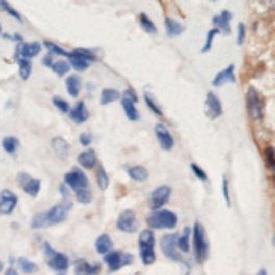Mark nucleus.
I'll use <instances>...</instances> for the list:
<instances>
[{
	"label": "nucleus",
	"mask_w": 275,
	"mask_h": 275,
	"mask_svg": "<svg viewBox=\"0 0 275 275\" xmlns=\"http://www.w3.org/2000/svg\"><path fill=\"white\" fill-rule=\"evenodd\" d=\"M69 210H71V206H66L64 203H61V205H54L53 208H49L47 211L37 213L36 216L31 219V228L42 230V228L54 227V224L63 223L64 219L68 218Z\"/></svg>",
	"instance_id": "1"
},
{
	"label": "nucleus",
	"mask_w": 275,
	"mask_h": 275,
	"mask_svg": "<svg viewBox=\"0 0 275 275\" xmlns=\"http://www.w3.org/2000/svg\"><path fill=\"white\" fill-rule=\"evenodd\" d=\"M192 252H194V258L197 263H205L210 255V243H208V236L205 232V227L196 221L192 227Z\"/></svg>",
	"instance_id": "2"
},
{
	"label": "nucleus",
	"mask_w": 275,
	"mask_h": 275,
	"mask_svg": "<svg viewBox=\"0 0 275 275\" xmlns=\"http://www.w3.org/2000/svg\"><path fill=\"white\" fill-rule=\"evenodd\" d=\"M42 250H44V257H46L47 267L51 268V270L56 272V275L68 273V268H69V257L68 255L63 254V252H56L47 241H44Z\"/></svg>",
	"instance_id": "3"
},
{
	"label": "nucleus",
	"mask_w": 275,
	"mask_h": 275,
	"mask_svg": "<svg viewBox=\"0 0 275 275\" xmlns=\"http://www.w3.org/2000/svg\"><path fill=\"white\" fill-rule=\"evenodd\" d=\"M156 236L152 230H144L139 235V254L144 265H152L156 262Z\"/></svg>",
	"instance_id": "4"
},
{
	"label": "nucleus",
	"mask_w": 275,
	"mask_h": 275,
	"mask_svg": "<svg viewBox=\"0 0 275 275\" xmlns=\"http://www.w3.org/2000/svg\"><path fill=\"white\" fill-rule=\"evenodd\" d=\"M147 224L152 230H172L178 224V216L169 210H156L147 216Z\"/></svg>",
	"instance_id": "5"
},
{
	"label": "nucleus",
	"mask_w": 275,
	"mask_h": 275,
	"mask_svg": "<svg viewBox=\"0 0 275 275\" xmlns=\"http://www.w3.org/2000/svg\"><path fill=\"white\" fill-rule=\"evenodd\" d=\"M103 260L107 263L108 272L113 273V272L122 270L123 267L132 265V263H134V255L127 254V252H122V250H112L110 254L103 255Z\"/></svg>",
	"instance_id": "6"
},
{
	"label": "nucleus",
	"mask_w": 275,
	"mask_h": 275,
	"mask_svg": "<svg viewBox=\"0 0 275 275\" xmlns=\"http://www.w3.org/2000/svg\"><path fill=\"white\" fill-rule=\"evenodd\" d=\"M246 110H248V115L257 122H260L263 118V113H265V102H263L262 95L258 93L255 88H250L246 91Z\"/></svg>",
	"instance_id": "7"
},
{
	"label": "nucleus",
	"mask_w": 275,
	"mask_h": 275,
	"mask_svg": "<svg viewBox=\"0 0 275 275\" xmlns=\"http://www.w3.org/2000/svg\"><path fill=\"white\" fill-rule=\"evenodd\" d=\"M161 250L164 257H167L172 262H183V255L178 248V235L167 233L161 238Z\"/></svg>",
	"instance_id": "8"
},
{
	"label": "nucleus",
	"mask_w": 275,
	"mask_h": 275,
	"mask_svg": "<svg viewBox=\"0 0 275 275\" xmlns=\"http://www.w3.org/2000/svg\"><path fill=\"white\" fill-rule=\"evenodd\" d=\"M170 196H172V189L169 186H159L152 192H151V197H148V205H151L152 211L156 210H162V206H166Z\"/></svg>",
	"instance_id": "9"
},
{
	"label": "nucleus",
	"mask_w": 275,
	"mask_h": 275,
	"mask_svg": "<svg viewBox=\"0 0 275 275\" xmlns=\"http://www.w3.org/2000/svg\"><path fill=\"white\" fill-rule=\"evenodd\" d=\"M64 186L74 192L80 189H88V178L81 169H73L64 174Z\"/></svg>",
	"instance_id": "10"
},
{
	"label": "nucleus",
	"mask_w": 275,
	"mask_h": 275,
	"mask_svg": "<svg viewBox=\"0 0 275 275\" xmlns=\"http://www.w3.org/2000/svg\"><path fill=\"white\" fill-rule=\"evenodd\" d=\"M117 228L123 233H135L139 230V221H137L135 213L132 210H123L117 218Z\"/></svg>",
	"instance_id": "11"
},
{
	"label": "nucleus",
	"mask_w": 275,
	"mask_h": 275,
	"mask_svg": "<svg viewBox=\"0 0 275 275\" xmlns=\"http://www.w3.org/2000/svg\"><path fill=\"white\" fill-rule=\"evenodd\" d=\"M154 129H156L157 142H159V145H161L162 151H166V152L172 151L174 148V137H172V134H170V130L164 123H157Z\"/></svg>",
	"instance_id": "12"
},
{
	"label": "nucleus",
	"mask_w": 275,
	"mask_h": 275,
	"mask_svg": "<svg viewBox=\"0 0 275 275\" xmlns=\"http://www.w3.org/2000/svg\"><path fill=\"white\" fill-rule=\"evenodd\" d=\"M17 179H19L20 188L24 189L26 194H29L31 197H36L37 194H39V191H41V181L39 179L31 178L29 174H24V172L19 174Z\"/></svg>",
	"instance_id": "13"
},
{
	"label": "nucleus",
	"mask_w": 275,
	"mask_h": 275,
	"mask_svg": "<svg viewBox=\"0 0 275 275\" xmlns=\"http://www.w3.org/2000/svg\"><path fill=\"white\" fill-rule=\"evenodd\" d=\"M42 44L39 42H20L17 49H15V59H32L41 53Z\"/></svg>",
	"instance_id": "14"
},
{
	"label": "nucleus",
	"mask_w": 275,
	"mask_h": 275,
	"mask_svg": "<svg viewBox=\"0 0 275 275\" xmlns=\"http://www.w3.org/2000/svg\"><path fill=\"white\" fill-rule=\"evenodd\" d=\"M17 196L10 189H4L0 192V214H10L17 206Z\"/></svg>",
	"instance_id": "15"
},
{
	"label": "nucleus",
	"mask_w": 275,
	"mask_h": 275,
	"mask_svg": "<svg viewBox=\"0 0 275 275\" xmlns=\"http://www.w3.org/2000/svg\"><path fill=\"white\" fill-rule=\"evenodd\" d=\"M206 115L210 118H218L223 115V105L216 96V93L210 91L206 95Z\"/></svg>",
	"instance_id": "16"
},
{
	"label": "nucleus",
	"mask_w": 275,
	"mask_h": 275,
	"mask_svg": "<svg viewBox=\"0 0 275 275\" xmlns=\"http://www.w3.org/2000/svg\"><path fill=\"white\" fill-rule=\"evenodd\" d=\"M100 270V263H90L85 258H78L74 262V275H98Z\"/></svg>",
	"instance_id": "17"
},
{
	"label": "nucleus",
	"mask_w": 275,
	"mask_h": 275,
	"mask_svg": "<svg viewBox=\"0 0 275 275\" xmlns=\"http://www.w3.org/2000/svg\"><path fill=\"white\" fill-rule=\"evenodd\" d=\"M227 83H236V76H235V64L227 66L224 69H221L219 73L213 78V86H223Z\"/></svg>",
	"instance_id": "18"
},
{
	"label": "nucleus",
	"mask_w": 275,
	"mask_h": 275,
	"mask_svg": "<svg viewBox=\"0 0 275 275\" xmlns=\"http://www.w3.org/2000/svg\"><path fill=\"white\" fill-rule=\"evenodd\" d=\"M69 117H71V120H73L76 125L85 123L86 120L90 118V112H88L85 102H78V103H76V105L69 110Z\"/></svg>",
	"instance_id": "19"
},
{
	"label": "nucleus",
	"mask_w": 275,
	"mask_h": 275,
	"mask_svg": "<svg viewBox=\"0 0 275 275\" xmlns=\"http://www.w3.org/2000/svg\"><path fill=\"white\" fill-rule=\"evenodd\" d=\"M230 20H232V12H230V10H221L218 15H214L213 17V24L219 32H223V34H230V31H232V27H230Z\"/></svg>",
	"instance_id": "20"
},
{
	"label": "nucleus",
	"mask_w": 275,
	"mask_h": 275,
	"mask_svg": "<svg viewBox=\"0 0 275 275\" xmlns=\"http://www.w3.org/2000/svg\"><path fill=\"white\" fill-rule=\"evenodd\" d=\"M78 164L83 169H95L96 164H98V159H96V152L93 148H86L78 156Z\"/></svg>",
	"instance_id": "21"
},
{
	"label": "nucleus",
	"mask_w": 275,
	"mask_h": 275,
	"mask_svg": "<svg viewBox=\"0 0 275 275\" xmlns=\"http://www.w3.org/2000/svg\"><path fill=\"white\" fill-rule=\"evenodd\" d=\"M51 147H53L54 154H56L58 157H61V159H66L69 156V152H71L69 144L63 139V137H54V139L51 140Z\"/></svg>",
	"instance_id": "22"
},
{
	"label": "nucleus",
	"mask_w": 275,
	"mask_h": 275,
	"mask_svg": "<svg viewBox=\"0 0 275 275\" xmlns=\"http://www.w3.org/2000/svg\"><path fill=\"white\" fill-rule=\"evenodd\" d=\"M95 250H96V254H100V255L110 254V252L113 250V241H112V238H110L107 233L100 235V236L96 238V241H95Z\"/></svg>",
	"instance_id": "23"
},
{
	"label": "nucleus",
	"mask_w": 275,
	"mask_h": 275,
	"mask_svg": "<svg viewBox=\"0 0 275 275\" xmlns=\"http://www.w3.org/2000/svg\"><path fill=\"white\" fill-rule=\"evenodd\" d=\"M191 238H192L191 228H184L183 233L178 235V248L181 254H188V252H191Z\"/></svg>",
	"instance_id": "24"
},
{
	"label": "nucleus",
	"mask_w": 275,
	"mask_h": 275,
	"mask_svg": "<svg viewBox=\"0 0 275 275\" xmlns=\"http://www.w3.org/2000/svg\"><path fill=\"white\" fill-rule=\"evenodd\" d=\"M66 90L71 98H78L81 91V78L78 74H71L66 78Z\"/></svg>",
	"instance_id": "25"
},
{
	"label": "nucleus",
	"mask_w": 275,
	"mask_h": 275,
	"mask_svg": "<svg viewBox=\"0 0 275 275\" xmlns=\"http://www.w3.org/2000/svg\"><path fill=\"white\" fill-rule=\"evenodd\" d=\"M127 174L130 176V179L137 181V183H144L148 179V170L144 166H132L127 167Z\"/></svg>",
	"instance_id": "26"
},
{
	"label": "nucleus",
	"mask_w": 275,
	"mask_h": 275,
	"mask_svg": "<svg viewBox=\"0 0 275 275\" xmlns=\"http://www.w3.org/2000/svg\"><path fill=\"white\" fill-rule=\"evenodd\" d=\"M164 24H166V32L169 37H178L184 32V26L170 17H166V22H164Z\"/></svg>",
	"instance_id": "27"
},
{
	"label": "nucleus",
	"mask_w": 275,
	"mask_h": 275,
	"mask_svg": "<svg viewBox=\"0 0 275 275\" xmlns=\"http://www.w3.org/2000/svg\"><path fill=\"white\" fill-rule=\"evenodd\" d=\"M17 267H19V270L22 273H26V275H32V273H36L37 270H39L37 263H34L32 260H29V258H26V257H19L17 258Z\"/></svg>",
	"instance_id": "28"
},
{
	"label": "nucleus",
	"mask_w": 275,
	"mask_h": 275,
	"mask_svg": "<svg viewBox=\"0 0 275 275\" xmlns=\"http://www.w3.org/2000/svg\"><path fill=\"white\" fill-rule=\"evenodd\" d=\"M122 98V95L115 90V88H103L102 95H100V103L102 105H110V103L117 102Z\"/></svg>",
	"instance_id": "29"
},
{
	"label": "nucleus",
	"mask_w": 275,
	"mask_h": 275,
	"mask_svg": "<svg viewBox=\"0 0 275 275\" xmlns=\"http://www.w3.org/2000/svg\"><path fill=\"white\" fill-rule=\"evenodd\" d=\"M68 63H69L71 68H73L74 71H78V73H81V71H86V69H88V66H90V63H88L86 59L80 58V56H76V54H73V53H69Z\"/></svg>",
	"instance_id": "30"
},
{
	"label": "nucleus",
	"mask_w": 275,
	"mask_h": 275,
	"mask_svg": "<svg viewBox=\"0 0 275 275\" xmlns=\"http://www.w3.org/2000/svg\"><path fill=\"white\" fill-rule=\"evenodd\" d=\"M17 64H19V74H20V78H22V80H29V76H31V73H32V63H31V59L20 58V59H17Z\"/></svg>",
	"instance_id": "31"
},
{
	"label": "nucleus",
	"mask_w": 275,
	"mask_h": 275,
	"mask_svg": "<svg viewBox=\"0 0 275 275\" xmlns=\"http://www.w3.org/2000/svg\"><path fill=\"white\" fill-rule=\"evenodd\" d=\"M122 107H123V112L125 115H127V118L132 120V122H137V120L140 118V113H139V110L135 108L134 103H130L127 100H122Z\"/></svg>",
	"instance_id": "32"
},
{
	"label": "nucleus",
	"mask_w": 275,
	"mask_h": 275,
	"mask_svg": "<svg viewBox=\"0 0 275 275\" xmlns=\"http://www.w3.org/2000/svg\"><path fill=\"white\" fill-rule=\"evenodd\" d=\"M51 69H53V73H54V74L64 76V74H68V73H69L71 66H69L68 61H66V59H59V61H54V63H53Z\"/></svg>",
	"instance_id": "33"
},
{
	"label": "nucleus",
	"mask_w": 275,
	"mask_h": 275,
	"mask_svg": "<svg viewBox=\"0 0 275 275\" xmlns=\"http://www.w3.org/2000/svg\"><path fill=\"white\" fill-rule=\"evenodd\" d=\"M139 20H140V27L147 32V34H156V32H157V26L154 24L147 14H140Z\"/></svg>",
	"instance_id": "34"
},
{
	"label": "nucleus",
	"mask_w": 275,
	"mask_h": 275,
	"mask_svg": "<svg viewBox=\"0 0 275 275\" xmlns=\"http://www.w3.org/2000/svg\"><path fill=\"white\" fill-rule=\"evenodd\" d=\"M17 147H19V139L17 137H5V139L2 140V148L7 154H15L17 152Z\"/></svg>",
	"instance_id": "35"
},
{
	"label": "nucleus",
	"mask_w": 275,
	"mask_h": 275,
	"mask_svg": "<svg viewBox=\"0 0 275 275\" xmlns=\"http://www.w3.org/2000/svg\"><path fill=\"white\" fill-rule=\"evenodd\" d=\"M44 47L47 49L49 51V54H58V56H61V58H69V53L68 51H64L63 47H59L58 44H54V42H51V41H44V44H42Z\"/></svg>",
	"instance_id": "36"
},
{
	"label": "nucleus",
	"mask_w": 275,
	"mask_h": 275,
	"mask_svg": "<svg viewBox=\"0 0 275 275\" xmlns=\"http://www.w3.org/2000/svg\"><path fill=\"white\" fill-rule=\"evenodd\" d=\"M144 100H145V105L148 107V110H151L152 113H156L157 117H164V112H162V108L157 105V102L154 100L151 93H145V95H144Z\"/></svg>",
	"instance_id": "37"
},
{
	"label": "nucleus",
	"mask_w": 275,
	"mask_h": 275,
	"mask_svg": "<svg viewBox=\"0 0 275 275\" xmlns=\"http://www.w3.org/2000/svg\"><path fill=\"white\" fill-rule=\"evenodd\" d=\"M96 181H98V188H100L102 191H105L108 188L110 179H108V174H107V170L103 169V166H100L96 169Z\"/></svg>",
	"instance_id": "38"
},
{
	"label": "nucleus",
	"mask_w": 275,
	"mask_h": 275,
	"mask_svg": "<svg viewBox=\"0 0 275 275\" xmlns=\"http://www.w3.org/2000/svg\"><path fill=\"white\" fill-rule=\"evenodd\" d=\"M263 156H265L267 167L275 172V147H273V145L265 147V151H263Z\"/></svg>",
	"instance_id": "39"
},
{
	"label": "nucleus",
	"mask_w": 275,
	"mask_h": 275,
	"mask_svg": "<svg viewBox=\"0 0 275 275\" xmlns=\"http://www.w3.org/2000/svg\"><path fill=\"white\" fill-rule=\"evenodd\" d=\"M74 199L81 203V205H88V203H91L93 199V196H91V189L88 188V189H80V191H76L74 192Z\"/></svg>",
	"instance_id": "40"
},
{
	"label": "nucleus",
	"mask_w": 275,
	"mask_h": 275,
	"mask_svg": "<svg viewBox=\"0 0 275 275\" xmlns=\"http://www.w3.org/2000/svg\"><path fill=\"white\" fill-rule=\"evenodd\" d=\"M0 10H5V12H7L9 15H12V17L17 22H24V17H22V15L14 7H10L9 2H4V0H0Z\"/></svg>",
	"instance_id": "41"
},
{
	"label": "nucleus",
	"mask_w": 275,
	"mask_h": 275,
	"mask_svg": "<svg viewBox=\"0 0 275 275\" xmlns=\"http://www.w3.org/2000/svg\"><path fill=\"white\" fill-rule=\"evenodd\" d=\"M73 54H76V56H80V58H83L86 59L88 63H95L96 61V56H95V53L90 51V49H74V51H71Z\"/></svg>",
	"instance_id": "42"
},
{
	"label": "nucleus",
	"mask_w": 275,
	"mask_h": 275,
	"mask_svg": "<svg viewBox=\"0 0 275 275\" xmlns=\"http://www.w3.org/2000/svg\"><path fill=\"white\" fill-rule=\"evenodd\" d=\"M53 105L56 107L61 113H69V103L64 100L61 96H53Z\"/></svg>",
	"instance_id": "43"
},
{
	"label": "nucleus",
	"mask_w": 275,
	"mask_h": 275,
	"mask_svg": "<svg viewBox=\"0 0 275 275\" xmlns=\"http://www.w3.org/2000/svg\"><path fill=\"white\" fill-rule=\"evenodd\" d=\"M218 29L216 27H213V29L208 32V36H206V42H205V46H203V49H201V53H208L211 49V46H213V41H214V36L218 34Z\"/></svg>",
	"instance_id": "44"
},
{
	"label": "nucleus",
	"mask_w": 275,
	"mask_h": 275,
	"mask_svg": "<svg viewBox=\"0 0 275 275\" xmlns=\"http://www.w3.org/2000/svg\"><path fill=\"white\" fill-rule=\"evenodd\" d=\"M122 100H127V102L134 103V105H135V103L139 102V95L135 93L134 88H127V90L122 93Z\"/></svg>",
	"instance_id": "45"
},
{
	"label": "nucleus",
	"mask_w": 275,
	"mask_h": 275,
	"mask_svg": "<svg viewBox=\"0 0 275 275\" xmlns=\"http://www.w3.org/2000/svg\"><path fill=\"white\" fill-rule=\"evenodd\" d=\"M191 170H192V174H194L197 179L203 181V183H206V181H208V174L199 166H197V164H191Z\"/></svg>",
	"instance_id": "46"
},
{
	"label": "nucleus",
	"mask_w": 275,
	"mask_h": 275,
	"mask_svg": "<svg viewBox=\"0 0 275 275\" xmlns=\"http://www.w3.org/2000/svg\"><path fill=\"white\" fill-rule=\"evenodd\" d=\"M245 34H246V27L245 24H238V37H236V44L241 46L245 42Z\"/></svg>",
	"instance_id": "47"
},
{
	"label": "nucleus",
	"mask_w": 275,
	"mask_h": 275,
	"mask_svg": "<svg viewBox=\"0 0 275 275\" xmlns=\"http://www.w3.org/2000/svg\"><path fill=\"white\" fill-rule=\"evenodd\" d=\"M223 197H224L227 206L232 205V201H230V191H228V179L227 178H223Z\"/></svg>",
	"instance_id": "48"
},
{
	"label": "nucleus",
	"mask_w": 275,
	"mask_h": 275,
	"mask_svg": "<svg viewBox=\"0 0 275 275\" xmlns=\"http://www.w3.org/2000/svg\"><path fill=\"white\" fill-rule=\"evenodd\" d=\"M91 140H93V137H91V134H88V132H83V134L80 135V144L81 145L88 147L91 144Z\"/></svg>",
	"instance_id": "49"
},
{
	"label": "nucleus",
	"mask_w": 275,
	"mask_h": 275,
	"mask_svg": "<svg viewBox=\"0 0 275 275\" xmlns=\"http://www.w3.org/2000/svg\"><path fill=\"white\" fill-rule=\"evenodd\" d=\"M53 54H46V56H44V59H42V64L44 66H49V68H51L53 66Z\"/></svg>",
	"instance_id": "50"
},
{
	"label": "nucleus",
	"mask_w": 275,
	"mask_h": 275,
	"mask_svg": "<svg viewBox=\"0 0 275 275\" xmlns=\"http://www.w3.org/2000/svg\"><path fill=\"white\" fill-rule=\"evenodd\" d=\"M5 275H19V272L15 270L14 267H9V268H7V272H5Z\"/></svg>",
	"instance_id": "51"
},
{
	"label": "nucleus",
	"mask_w": 275,
	"mask_h": 275,
	"mask_svg": "<svg viewBox=\"0 0 275 275\" xmlns=\"http://www.w3.org/2000/svg\"><path fill=\"white\" fill-rule=\"evenodd\" d=\"M2 268H4V263H2V262H0V272H2Z\"/></svg>",
	"instance_id": "52"
},
{
	"label": "nucleus",
	"mask_w": 275,
	"mask_h": 275,
	"mask_svg": "<svg viewBox=\"0 0 275 275\" xmlns=\"http://www.w3.org/2000/svg\"><path fill=\"white\" fill-rule=\"evenodd\" d=\"M273 246H275V235H273Z\"/></svg>",
	"instance_id": "53"
},
{
	"label": "nucleus",
	"mask_w": 275,
	"mask_h": 275,
	"mask_svg": "<svg viewBox=\"0 0 275 275\" xmlns=\"http://www.w3.org/2000/svg\"><path fill=\"white\" fill-rule=\"evenodd\" d=\"M0 34H2V26H0Z\"/></svg>",
	"instance_id": "54"
},
{
	"label": "nucleus",
	"mask_w": 275,
	"mask_h": 275,
	"mask_svg": "<svg viewBox=\"0 0 275 275\" xmlns=\"http://www.w3.org/2000/svg\"><path fill=\"white\" fill-rule=\"evenodd\" d=\"M273 184H275V174H273Z\"/></svg>",
	"instance_id": "55"
}]
</instances>
